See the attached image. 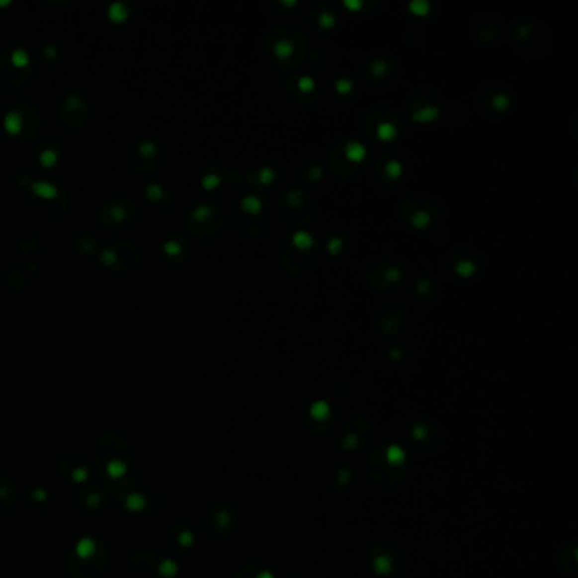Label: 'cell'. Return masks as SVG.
<instances>
[{"mask_svg": "<svg viewBox=\"0 0 578 578\" xmlns=\"http://www.w3.org/2000/svg\"><path fill=\"white\" fill-rule=\"evenodd\" d=\"M131 458H133L131 446L126 437L119 432H105L97 441V446H95L97 477L100 478V484L110 489V492L115 485L126 480V475L131 466Z\"/></svg>", "mask_w": 578, "mask_h": 578, "instance_id": "1", "label": "cell"}, {"mask_svg": "<svg viewBox=\"0 0 578 578\" xmlns=\"http://www.w3.org/2000/svg\"><path fill=\"white\" fill-rule=\"evenodd\" d=\"M112 498L122 509L134 514H148L158 510L163 500L162 487L150 477L126 478L112 489Z\"/></svg>", "mask_w": 578, "mask_h": 578, "instance_id": "2", "label": "cell"}, {"mask_svg": "<svg viewBox=\"0 0 578 578\" xmlns=\"http://www.w3.org/2000/svg\"><path fill=\"white\" fill-rule=\"evenodd\" d=\"M109 551L98 539L83 538L68 555V572L73 578H98L107 567Z\"/></svg>", "mask_w": 578, "mask_h": 578, "instance_id": "3", "label": "cell"}, {"mask_svg": "<svg viewBox=\"0 0 578 578\" xmlns=\"http://www.w3.org/2000/svg\"><path fill=\"white\" fill-rule=\"evenodd\" d=\"M131 572L136 578H175L178 565L158 551L144 550L131 558Z\"/></svg>", "mask_w": 578, "mask_h": 578, "instance_id": "4", "label": "cell"}, {"mask_svg": "<svg viewBox=\"0 0 578 578\" xmlns=\"http://www.w3.org/2000/svg\"><path fill=\"white\" fill-rule=\"evenodd\" d=\"M60 475L67 482H72L75 485H86L92 482L93 468L88 463V460L80 455V453H68L60 460Z\"/></svg>", "mask_w": 578, "mask_h": 578, "instance_id": "5", "label": "cell"}, {"mask_svg": "<svg viewBox=\"0 0 578 578\" xmlns=\"http://www.w3.org/2000/svg\"><path fill=\"white\" fill-rule=\"evenodd\" d=\"M112 498V492L110 489H107L104 484L98 485H82L80 489L75 492V497H73V502L77 503V507L85 510H102L104 507L109 503V500Z\"/></svg>", "mask_w": 578, "mask_h": 578, "instance_id": "6", "label": "cell"}, {"mask_svg": "<svg viewBox=\"0 0 578 578\" xmlns=\"http://www.w3.org/2000/svg\"><path fill=\"white\" fill-rule=\"evenodd\" d=\"M17 503V489L7 475L0 472V510H12Z\"/></svg>", "mask_w": 578, "mask_h": 578, "instance_id": "7", "label": "cell"}, {"mask_svg": "<svg viewBox=\"0 0 578 578\" xmlns=\"http://www.w3.org/2000/svg\"><path fill=\"white\" fill-rule=\"evenodd\" d=\"M168 541L171 543L173 548H178V550H188V548L193 546V532L185 529V527L180 526H173L168 529Z\"/></svg>", "mask_w": 578, "mask_h": 578, "instance_id": "8", "label": "cell"}, {"mask_svg": "<svg viewBox=\"0 0 578 578\" xmlns=\"http://www.w3.org/2000/svg\"><path fill=\"white\" fill-rule=\"evenodd\" d=\"M311 417L314 420H317V422H324V420L329 419V415H331V407H329L328 402H324V400H317V402H314L311 406Z\"/></svg>", "mask_w": 578, "mask_h": 578, "instance_id": "9", "label": "cell"}, {"mask_svg": "<svg viewBox=\"0 0 578 578\" xmlns=\"http://www.w3.org/2000/svg\"><path fill=\"white\" fill-rule=\"evenodd\" d=\"M387 461L394 466L402 465L404 461H406V451L397 444H390L389 448H387Z\"/></svg>", "mask_w": 578, "mask_h": 578, "instance_id": "10", "label": "cell"}, {"mask_svg": "<svg viewBox=\"0 0 578 578\" xmlns=\"http://www.w3.org/2000/svg\"><path fill=\"white\" fill-rule=\"evenodd\" d=\"M32 190H34L38 195L46 197V199H51V197H55L58 193L56 187L46 183V181H36V183H32Z\"/></svg>", "mask_w": 578, "mask_h": 578, "instance_id": "11", "label": "cell"}, {"mask_svg": "<svg viewBox=\"0 0 578 578\" xmlns=\"http://www.w3.org/2000/svg\"><path fill=\"white\" fill-rule=\"evenodd\" d=\"M127 14H129V10H127V7L121 2H115L109 7V17L112 20H117V22L127 19Z\"/></svg>", "mask_w": 578, "mask_h": 578, "instance_id": "12", "label": "cell"}, {"mask_svg": "<svg viewBox=\"0 0 578 578\" xmlns=\"http://www.w3.org/2000/svg\"><path fill=\"white\" fill-rule=\"evenodd\" d=\"M20 127H22V119H20V115L17 112L7 114V117H5V129L9 131L10 134H17L19 131H20Z\"/></svg>", "mask_w": 578, "mask_h": 578, "instance_id": "13", "label": "cell"}, {"mask_svg": "<svg viewBox=\"0 0 578 578\" xmlns=\"http://www.w3.org/2000/svg\"><path fill=\"white\" fill-rule=\"evenodd\" d=\"M373 568H375V572L380 573V575H385V573H389L392 570V560L385 555H380L373 561Z\"/></svg>", "mask_w": 578, "mask_h": 578, "instance_id": "14", "label": "cell"}, {"mask_svg": "<svg viewBox=\"0 0 578 578\" xmlns=\"http://www.w3.org/2000/svg\"><path fill=\"white\" fill-rule=\"evenodd\" d=\"M214 522H216L217 527L221 529H228L233 522V517H231V512L228 509H219L216 512V517H214Z\"/></svg>", "mask_w": 578, "mask_h": 578, "instance_id": "15", "label": "cell"}, {"mask_svg": "<svg viewBox=\"0 0 578 578\" xmlns=\"http://www.w3.org/2000/svg\"><path fill=\"white\" fill-rule=\"evenodd\" d=\"M346 155H348L351 160H356L358 162V160H361L363 156H365V148L358 143H349L348 150H346Z\"/></svg>", "mask_w": 578, "mask_h": 578, "instance_id": "16", "label": "cell"}, {"mask_svg": "<svg viewBox=\"0 0 578 578\" xmlns=\"http://www.w3.org/2000/svg\"><path fill=\"white\" fill-rule=\"evenodd\" d=\"M12 63H14L15 67H19V68L26 67V65L29 63L27 53L24 51V49H15V51L12 53Z\"/></svg>", "mask_w": 578, "mask_h": 578, "instance_id": "17", "label": "cell"}, {"mask_svg": "<svg viewBox=\"0 0 578 578\" xmlns=\"http://www.w3.org/2000/svg\"><path fill=\"white\" fill-rule=\"evenodd\" d=\"M56 160H58L56 153L51 151V150H46L39 155V162H41V165H44V166H53V165L56 163Z\"/></svg>", "mask_w": 578, "mask_h": 578, "instance_id": "18", "label": "cell"}, {"mask_svg": "<svg viewBox=\"0 0 578 578\" xmlns=\"http://www.w3.org/2000/svg\"><path fill=\"white\" fill-rule=\"evenodd\" d=\"M294 243H295L297 248H309L312 245V239L307 233H302V231H300V233H297L294 236Z\"/></svg>", "mask_w": 578, "mask_h": 578, "instance_id": "19", "label": "cell"}, {"mask_svg": "<svg viewBox=\"0 0 578 578\" xmlns=\"http://www.w3.org/2000/svg\"><path fill=\"white\" fill-rule=\"evenodd\" d=\"M259 207H261V202L256 199V197H246L243 200V209H246L248 212H258Z\"/></svg>", "mask_w": 578, "mask_h": 578, "instance_id": "20", "label": "cell"}, {"mask_svg": "<svg viewBox=\"0 0 578 578\" xmlns=\"http://www.w3.org/2000/svg\"><path fill=\"white\" fill-rule=\"evenodd\" d=\"M378 134L382 139H390L395 136V127L392 126V124H382V126L378 127Z\"/></svg>", "mask_w": 578, "mask_h": 578, "instance_id": "21", "label": "cell"}, {"mask_svg": "<svg viewBox=\"0 0 578 578\" xmlns=\"http://www.w3.org/2000/svg\"><path fill=\"white\" fill-rule=\"evenodd\" d=\"M139 153L144 155V156H153L156 153V144L151 143V141L141 143V146H139Z\"/></svg>", "mask_w": 578, "mask_h": 578, "instance_id": "22", "label": "cell"}, {"mask_svg": "<svg viewBox=\"0 0 578 578\" xmlns=\"http://www.w3.org/2000/svg\"><path fill=\"white\" fill-rule=\"evenodd\" d=\"M165 251H166L168 254H178L181 251V246L175 241H168L166 245H165Z\"/></svg>", "mask_w": 578, "mask_h": 578, "instance_id": "23", "label": "cell"}, {"mask_svg": "<svg viewBox=\"0 0 578 578\" xmlns=\"http://www.w3.org/2000/svg\"><path fill=\"white\" fill-rule=\"evenodd\" d=\"M202 183H204V187L205 188H214L216 187V185L219 183V176L217 175H207L204 178V181H202Z\"/></svg>", "mask_w": 578, "mask_h": 578, "instance_id": "24", "label": "cell"}, {"mask_svg": "<svg viewBox=\"0 0 578 578\" xmlns=\"http://www.w3.org/2000/svg\"><path fill=\"white\" fill-rule=\"evenodd\" d=\"M276 53H278V56H283V58H287L288 55H290V51H292V46L290 44H276Z\"/></svg>", "mask_w": 578, "mask_h": 578, "instance_id": "25", "label": "cell"}, {"mask_svg": "<svg viewBox=\"0 0 578 578\" xmlns=\"http://www.w3.org/2000/svg\"><path fill=\"white\" fill-rule=\"evenodd\" d=\"M148 197L150 199H158L162 197V188L158 185H148Z\"/></svg>", "mask_w": 578, "mask_h": 578, "instance_id": "26", "label": "cell"}, {"mask_svg": "<svg viewBox=\"0 0 578 578\" xmlns=\"http://www.w3.org/2000/svg\"><path fill=\"white\" fill-rule=\"evenodd\" d=\"M209 214H210V210L207 207H199L195 212H193V217H195L197 221H204V219L209 217Z\"/></svg>", "mask_w": 578, "mask_h": 578, "instance_id": "27", "label": "cell"}, {"mask_svg": "<svg viewBox=\"0 0 578 578\" xmlns=\"http://www.w3.org/2000/svg\"><path fill=\"white\" fill-rule=\"evenodd\" d=\"M102 261L107 263V265H112V263H115V253L110 249H105L104 253H102Z\"/></svg>", "mask_w": 578, "mask_h": 578, "instance_id": "28", "label": "cell"}, {"mask_svg": "<svg viewBox=\"0 0 578 578\" xmlns=\"http://www.w3.org/2000/svg\"><path fill=\"white\" fill-rule=\"evenodd\" d=\"M110 214H112V217L115 219V221H121V219L126 216V210L121 209V207H114L112 210H110Z\"/></svg>", "mask_w": 578, "mask_h": 578, "instance_id": "29", "label": "cell"}, {"mask_svg": "<svg viewBox=\"0 0 578 578\" xmlns=\"http://www.w3.org/2000/svg\"><path fill=\"white\" fill-rule=\"evenodd\" d=\"M259 176H261V181H270L271 178H273V173H271V170H261V173H259Z\"/></svg>", "mask_w": 578, "mask_h": 578, "instance_id": "30", "label": "cell"}, {"mask_svg": "<svg viewBox=\"0 0 578 578\" xmlns=\"http://www.w3.org/2000/svg\"><path fill=\"white\" fill-rule=\"evenodd\" d=\"M56 53H58V49L55 46H46V48H44V55H46V58H55Z\"/></svg>", "mask_w": 578, "mask_h": 578, "instance_id": "31", "label": "cell"}, {"mask_svg": "<svg viewBox=\"0 0 578 578\" xmlns=\"http://www.w3.org/2000/svg\"><path fill=\"white\" fill-rule=\"evenodd\" d=\"M312 85H314V82L311 80V78H302V80H300V86H302L304 90L312 88Z\"/></svg>", "mask_w": 578, "mask_h": 578, "instance_id": "32", "label": "cell"}, {"mask_svg": "<svg viewBox=\"0 0 578 578\" xmlns=\"http://www.w3.org/2000/svg\"><path fill=\"white\" fill-rule=\"evenodd\" d=\"M346 443H344V448H353V446H356L358 443H356V437L354 436H349V437H346Z\"/></svg>", "mask_w": 578, "mask_h": 578, "instance_id": "33", "label": "cell"}, {"mask_svg": "<svg viewBox=\"0 0 578 578\" xmlns=\"http://www.w3.org/2000/svg\"><path fill=\"white\" fill-rule=\"evenodd\" d=\"M341 246V241L339 239H331L329 241V248H331V251H337V248Z\"/></svg>", "mask_w": 578, "mask_h": 578, "instance_id": "34", "label": "cell"}, {"mask_svg": "<svg viewBox=\"0 0 578 578\" xmlns=\"http://www.w3.org/2000/svg\"><path fill=\"white\" fill-rule=\"evenodd\" d=\"M256 578H275V577L271 575L270 572H266V570H265V572H259L258 575H256Z\"/></svg>", "mask_w": 578, "mask_h": 578, "instance_id": "35", "label": "cell"}, {"mask_svg": "<svg viewBox=\"0 0 578 578\" xmlns=\"http://www.w3.org/2000/svg\"><path fill=\"white\" fill-rule=\"evenodd\" d=\"M78 104H80L78 97H70V98H68V105H70V107H77Z\"/></svg>", "mask_w": 578, "mask_h": 578, "instance_id": "36", "label": "cell"}, {"mask_svg": "<svg viewBox=\"0 0 578 578\" xmlns=\"http://www.w3.org/2000/svg\"><path fill=\"white\" fill-rule=\"evenodd\" d=\"M82 245H83V246L86 248V249H92V248H93V246H92V243H90V241H85V243H82Z\"/></svg>", "mask_w": 578, "mask_h": 578, "instance_id": "37", "label": "cell"}, {"mask_svg": "<svg viewBox=\"0 0 578 578\" xmlns=\"http://www.w3.org/2000/svg\"><path fill=\"white\" fill-rule=\"evenodd\" d=\"M9 0H0V5H9Z\"/></svg>", "mask_w": 578, "mask_h": 578, "instance_id": "38", "label": "cell"}]
</instances>
